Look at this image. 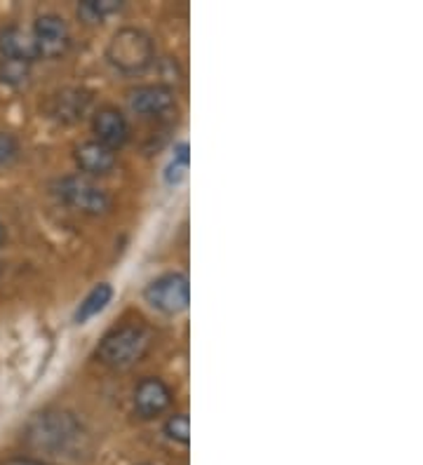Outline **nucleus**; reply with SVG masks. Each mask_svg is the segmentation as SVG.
I'll return each instance as SVG.
<instances>
[{"label": "nucleus", "mask_w": 423, "mask_h": 465, "mask_svg": "<svg viewBox=\"0 0 423 465\" xmlns=\"http://www.w3.org/2000/svg\"><path fill=\"white\" fill-rule=\"evenodd\" d=\"M151 346V331L141 324H123L108 331L99 346H96V358L108 367H127L136 362Z\"/></svg>", "instance_id": "obj_1"}, {"label": "nucleus", "mask_w": 423, "mask_h": 465, "mask_svg": "<svg viewBox=\"0 0 423 465\" xmlns=\"http://www.w3.org/2000/svg\"><path fill=\"white\" fill-rule=\"evenodd\" d=\"M106 57L113 66L125 74H139L151 66L156 59V45H153L151 35L127 26V29L116 31L106 47Z\"/></svg>", "instance_id": "obj_2"}, {"label": "nucleus", "mask_w": 423, "mask_h": 465, "mask_svg": "<svg viewBox=\"0 0 423 465\" xmlns=\"http://www.w3.org/2000/svg\"><path fill=\"white\" fill-rule=\"evenodd\" d=\"M56 198L68 204L71 210L83 214H104L111 207L106 191L92 183L87 176H64L56 183Z\"/></svg>", "instance_id": "obj_3"}, {"label": "nucleus", "mask_w": 423, "mask_h": 465, "mask_svg": "<svg viewBox=\"0 0 423 465\" xmlns=\"http://www.w3.org/2000/svg\"><path fill=\"white\" fill-rule=\"evenodd\" d=\"M144 296L156 311L165 312V315H176L188 308V299H191L188 278L184 272H163L148 282Z\"/></svg>", "instance_id": "obj_4"}, {"label": "nucleus", "mask_w": 423, "mask_h": 465, "mask_svg": "<svg viewBox=\"0 0 423 465\" xmlns=\"http://www.w3.org/2000/svg\"><path fill=\"white\" fill-rule=\"evenodd\" d=\"M80 435V428L68 414H45L35 419L28 430V440L35 449L45 451H64Z\"/></svg>", "instance_id": "obj_5"}, {"label": "nucleus", "mask_w": 423, "mask_h": 465, "mask_svg": "<svg viewBox=\"0 0 423 465\" xmlns=\"http://www.w3.org/2000/svg\"><path fill=\"white\" fill-rule=\"evenodd\" d=\"M130 108L144 118H172L176 114L175 92L163 85H139L130 92Z\"/></svg>", "instance_id": "obj_6"}, {"label": "nucleus", "mask_w": 423, "mask_h": 465, "mask_svg": "<svg viewBox=\"0 0 423 465\" xmlns=\"http://www.w3.org/2000/svg\"><path fill=\"white\" fill-rule=\"evenodd\" d=\"M34 40L40 57L47 59L62 57L71 47V34H68L66 22L56 15H43V17L35 19Z\"/></svg>", "instance_id": "obj_7"}, {"label": "nucleus", "mask_w": 423, "mask_h": 465, "mask_svg": "<svg viewBox=\"0 0 423 465\" xmlns=\"http://www.w3.org/2000/svg\"><path fill=\"white\" fill-rule=\"evenodd\" d=\"M172 404V391L165 381L146 376L135 388V411L141 419H156Z\"/></svg>", "instance_id": "obj_8"}, {"label": "nucleus", "mask_w": 423, "mask_h": 465, "mask_svg": "<svg viewBox=\"0 0 423 465\" xmlns=\"http://www.w3.org/2000/svg\"><path fill=\"white\" fill-rule=\"evenodd\" d=\"M92 127H95L96 142L113 148V151L130 139V125H127V120H125V115L120 114L118 108L106 106L102 111H96Z\"/></svg>", "instance_id": "obj_9"}, {"label": "nucleus", "mask_w": 423, "mask_h": 465, "mask_svg": "<svg viewBox=\"0 0 423 465\" xmlns=\"http://www.w3.org/2000/svg\"><path fill=\"white\" fill-rule=\"evenodd\" d=\"M76 165L87 176H104L116 167V151L99 142H85L76 146Z\"/></svg>", "instance_id": "obj_10"}, {"label": "nucleus", "mask_w": 423, "mask_h": 465, "mask_svg": "<svg viewBox=\"0 0 423 465\" xmlns=\"http://www.w3.org/2000/svg\"><path fill=\"white\" fill-rule=\"evenodd\" d=\"M0 54L3 59H15L24 64H34L35 59H40L34 35L19 26H7L0 31Z\"/></svg>", "instance_id": "obj_11"}, {"label": "nucleus", "mask_w": 423, "mask_h": 465, "mask_svg": "<svg viewBox=\"0 0 423 465\" xmlns=\"http://www.w3.org/2000/svg\"><path fill=\"white\" fill-rule=\"evenodd\" d=\"M111 299H113L111 284L108 282L96 284L95 290L85 296L83 303L78 306V311H76V324H87L92 318H96V315H99L108 303H111Z\"/></svg>", "instance_id": "obj_12"}, {"label": "nucleus", "mask_w": 423, "mask_h": 465, "mask_svg": "<svg viewBox=\"0 0 423 465\" xmlns=\"http://www.w3.org/2000/svg\"><path fill=\"white\" fill-rule=\"evenodd\" d=\"M120 3L116 0H85L78 7V17L87 24H102L108 15L120 10Z\"/></svg>", "instance_id": "obj_13"}, {"label": "nucleus", "mask_w": 423, "mask_h": 465, "mask_svg": "<svg viewBox=\"0 0 423 465\" xmlns=\"http://www.w3.org/2000/svg\"><path fill=\"white\" fill-rule=\"evenodd\" d=\"M28 66L31 64L3 59V64H0V80L10 87H24L28 83Z\"/></svg>", "instance_id": "obj_14"}, {"label": "nucleus", "mask_w": 423, "mask_h": 465, "mask_svg": "<svg viewBox=\"0 0 423 465\" xmlns=\"http://www.w3.org/2000/svg\"><path fill=\"white\" fill-rule=\"evenodd\" d=\"M165 435L176 444H188L191 440V420L186 414H175L169 416L167 423H165Z\"/></svg>", "instance_id": "obj_15"}, {"label": "nucleus", "mask_w": 423, "mask_h": 465, "mask_svg": "<svg viewBox=\"0 0 423 465\" xmlns=\"http://www.w3.org/2000/svg\"><path fill=\"white\" fill-rule=\"evenodd\" d=\"M186 172H188V143H179V146H176L175 160L169 163L167 172H165V179H167V183L176 186V183L186 176Z\"/></svg>", "instance_id": "obj_16"}, {"label": "nucleus", "mask_w": 423, "mask_h": 465, "mask_svg": "<svg viewBox=\"0 0 423 465\" xmlns=\"http://www.w3.org/2000/svg\"><path fill=\"white\" fill-rule=\"evenodd\" d=\"M19 151V143L17 139L12 134H5V132H0V167L7 165Z\"/></svg>", "instance_id": "obj_17"}, {"label": "nucleus", "mask_w": 423, "mask_h": 465, "mask_svg": "<svg viewBox=\"0 0 423 465\" xmlns=\"http://www.w3.org/2000/svg\"><path fill=\"white\" fill-rule=\"evenodd\" d=\"M3 465H45V463H40V460H35V459H10V460H5Z\"/></svg>", "instance_id": "obj_18"}, {"label": "nucleus", "mask_w": 423, "mask_h": 465, "mask_svg": "<svg viewBox=\"0 0 423 465\" xmlns=\"http://www.w3.org/2000/svg\"><path fill=\"white\" fill-rule=\"evenodd\" d=\"M3 240H5V228H3V223H0V244H3Z\"/></svg>", "instance_id": "obj_19"}]
</instances>
